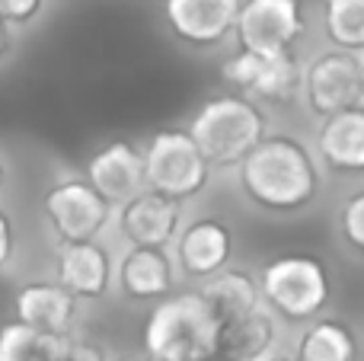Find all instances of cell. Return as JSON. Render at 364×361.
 Listing matches in <instances>:
<instances>
[{
  "label": "cell",
  "instance_id": "19",
  "mask_svg": "<svg viewBox=\"0 0 364 361\" xmlns=\"http://www.w3.org/2000/svg\"><path fill=\"white\" fill-rule=\"evenodd\" d=\"M208 285H201V298L208 301V307L214 311V317L220 323L227 320H237L243 313L262 307V298H259V281L252 279L246 269H220L211 279H205Z\"/></svg>",
  "mask_w": 364,
  "mask_h": 361
},
{
  "label": "cell",
  "instance_id": "24",
  "mask_svg": "<svg viewBox=\"0 0 364 361\" xmlns=\"http://www.w3.org/2000/svg\"><path fill=\"white\" fill-rule=\"evenodd\" d=\"M45 0H0V19L6 26H26L42 13Z\"/></svg>",
  "mask_w": 364,
  "mask_h": 361
},
{
  "label": "cell",
  "instance_id": "6",
  "mask_svg": "<svg viewBox=\"0 0 364 361\" xmlns=\"http://www.w3.org/2000/svg\"><path fill=\"white\" fill-rule=\"evenodd\" d=\"M301 61L294 51L282 55H252L240 48L227 58L220 74L240 96L252 99L256 106H291L301 96Z\"/></svg>",
  "mask_w": 364,
  "mask_h": 361
},
{
  "label": "cell",
  "instance_id": "16",
  "mask_svg": "<svg viewBox=\"0 0 364 361\" xmlns=\"http://www.w3.org/2000/svg\"><path fill=\"white\" fill-rule=\"evenodd\" d=\"M109 279H112V262L96 240L61 243V249H58V281L77 301L102 298L109 291Z\"/></svg>",
  "mask_w": 364,
  "mask_h": 361
},
{
  "label": "cell",
  "instance_id": "25",
  "mask_svg": "<svg viewBox=\"0 0 364 361\" xmlns=\"http://www.w3.org/2000/svg\"><path fill=\"white\" fill-rule=\"evenodd\" d=\"M61 361H109L106 352L100 349L96 343H87V339H70L64 345V358Z\"/></svg>",
  "mask_w": 364,
  "mask_h": 361
},
{
  "label": "cell",
  "instance_id": "18",
  "mask_svg": "<svg viewBox=\"0 0 364 361\" xmlns=\"http://www.w3.org/2000/svg\"><path fill=\"white\" fill-rule=\"evenodd\" d=\"M275 345V320L256 307L237 320L220 323L214 361H265V355Z\"/></svg>",
  "mask_w": 364,
  "mask_h": 361
},
{
  "label": "cell",
  "instance_id": "13",
  "mask_svg": "<svg viewBox=\"0 0 364 361\" xmlns=\"http://www.w3.org/2000/svg\"><path fill=\"white\" fill-rule=\"evenodd\" d=\"M176 237V259L188 279H211L233 256V234L218 217H195Z\"/></svg>",
  "mask_w": 364,
  "mask_h": 361
},
{
  "label": "cell",
  "instance_id": "26",
  "mask_svg": "<svg viewBox=\"0 0 364 361\" xmlns=\"http://www.w3.org/2000/svg\"><path fill=\"white\" fill-rule=\"evenodd\" d=\"M13 259V221L4 208H0V269Z\"/></svg>",
  "mask_w": 364,
  "mask_h": 361
},
{
  "label": "cell",
  "instance_id": "3",
  "mask_svg": "<svg viewBox=\"0 0 364 361\" xmlns=\"http://www.w3.org/2000/svg\"><path fill=\"white\" fill-rule=\"evenodd\" d=\"M188 134L211 163V170H230L269 134V119L262 106H256L252 99L240 93H224L201 102L188 125Z\"/></svg>",
  "mask_w": 364,
  "mask_h": 361
},
{
  "label": "cell",
  "instance_id": "10",
  "mask_svg": "<svg viewBox=\"0 0 364 361\" xmlns=\"http://www.w3.org/2000/svg\"><path fill=\"white\" fill-rule=\"evenodd\" d=\"M240 0H164L170 32L188 48H218L233 36Z\"/></svg>",
  "mask_w": 364,
  "mask_h": 361
},
{
  "label": "cell",
  "instance_id": "17",
  "mask_svg": "<svg viewBox=\"0 0 364 361\" xmlns=\"http://www.w3.org/2000/svg\"><path fill=\"white\" fill-rule=\"evenodd\" d=\"M119 285L128 301H160L176 285V269L166 247H132L119 266Z\"/></svg>",
  "mask_w": 364,
  "mask_h": 361
},
{
  "label": "cell",
  "instance_id": "28",
  "mask_svg": "<svg viewBox=\"0 0 364 361\" xmlns=\"http://www.w3.org/2000/svg\"><path fill=\"white\" fill-rule=\"evenodd\" d=\"M6 185V166H4V160H0V189Z\"/></svg>",
  "mask_w": 364,
  "mask_h": 361
},
{
  "label": "cell",
  "instance_id": "8",
  "mask_svg": "<svg viewBox=\"0 0 364 361\" xmlns=\"http://www.w3.org/2000/svg\"><path fill=\"white\" fill-rule=\"evenodd\" d=\"M307 109L320 119L364 102V61L346 48H329L301 70Z\"/></svg>",
  "mask_w": 364,
  "mask_h": 361
},
{
  "label": "cell",
  "instance_id": "7",
  "mask_svg": "<svg viewBox=\"0 0 364 361\" xmlns=\"http://www.w3.org/2000/svg\"><path fill=\"white\" fill-rule=\"evenodd\" d=\"M304 32H307V16L301 0H240L233 36L243 51L252 55L294 51Z\"/></svg>",
  "mask_w": 364,
  "mask_h": 361
},
{
  "label": "cell",
  "instance_id": "1",
  "mask_svg": "<svg viewBox=\"0 0 364 361\" xmlns=\"http://www.w3.org/2000/svg\"><path fill=\"white\" fill-rule=\"evenodd\" d=\"M237 170L243 195L272 215H297L320 195L316 160L291 134H265Z\"/></svg>",
  "mask_w": 364,
  "mask_h": 361
},
{
  "label": "cell",
  "instance_id": "30",
  "mask_svg": "<svg viewBox=\"0 0 364 361\" xmlns=\"http://www.w3.org/2000/svg\"><path fill=\"white\" fill-rule=\"evenodd\" d=\"M122 361H151V358H122Z\"/></svg>",
  "mask_w": 364,
  "mask_h": 361
},
{
  "label": "cell",
  "instance_id": "23",
  "mask_svg": "<svg viewBox=\"0 0 364 361\" xmlns=\"http://www.w3.org/2000/svg\"><path fill=\"white\" fill-rule=\"evenodd\" d=\"M339 227L346 243L361 253L364 249V192H355L346 205H342V215H339Z\"/></svg>",
  "mask_w": 364,
  "mask_h": 361
},
{
  "label": "cell",
  "instance_id": "4",
  "mask_svg": "<svg viewBox=\"0 0 364 361\" xmlns=\"http://www.w3.org/2000/svg\"><path fill=\"white\" fill-rule=\"evenodd\" d=\"M141 163H144V189L160 192L173 202H188L211 183V163L186 128H164L151 134Z\"/></svg>",
  "mask_w": 364,
  "mask_h": 361
},
{
  "label": "cell",
  "instance_id": "11",
  "mask_svg": "<svg viewBox=\"0 0 364 361\" xmlns=\"http://www.w3.org/2000/svg\"><path fill=\"white\" fill-rule=\"evenodd\" d=\"M182 227V202L141 189L119 205V230L132 247H170Z\"/></svg>",
  "mask_w": 364,
  "mask_h": 361
},
{
  "label": "cell",
  "instance_id": "5",
  "mask_svg": "<svg viewBox=\"0 0 364 361\" xmlns=\"http://www.w3.org/2000/svg\"><path fill=\"white\" fill-rule=\"evenodd\" d=\"M259 298L288 323H307L329 304V272L316 256H278L262 269Z\"/></svg>",
  "mask_w": 364,
  "mask_h": 361
},
{
  "label": "cell",
  "instance_id": "27",
  "mask_svg": "<svg viewBox=\"0 0 364 361\" xmlns=\"http://www.w3.org/2000/svg\"><path fill=\"white\" fill-rule=\"evenodd\" d=\"M6 48H10V26L0 19V58L6 55Z\"/></svg>",
  "mask_w": 364,
  "mask_h": 361
},
{
  "label": "cell",
  "instance_id": "15",
  "mask_svg": "<svg viewBox=\"0 0 364 361\" xmlns=\"http://www.w3.org/2000/svg\"><path fill=\"white\" fill-rule=\"evenodd\" d=\"M316 151L333 173L355 176L364 170V109L352 106L320 122Z\"/></svg>",
  "mask_w": 364,
  "mask_h": 361
},
{
  "label": "cell",
  "instance_id": "9",
  "mask_svg": "<svg viewBox=\"0 0 364 361\" xmlns=\"http://www.w3.org/2000/svg\"><path fill=\"white\" fill-rule=\"evenodd\" d=\"M45 217L61 243L96 240L112 217V205L83 179H64L45 192Z\"/></svg>",
  "mask_w": 364,
  "mask_h": 361
},
{
  "label": "cell",
  "instance_id": "2",
  "mask_svg": "<svg viewBox=\"0 0 364 361\" xmlns=\"http://www.w3.org/2000/svg\"><path fill=\"white\" fill-rule=\"evenodd\" d=\"M220 320L201 291L160 298L144 326V352L151 361H208L214 355Z\"/></svg>",
  "mask_w": 364,
  "mask_h": 361
},
{
  "label": "cell",
  "instance_id": "21",
  "mask_svg": "<svg viewBox=\"0 0 364 361\" xmlns=\"http://www.w3.org/2000/svg\"><path fill=\"white\" fill-rule=\"evenodd\" d=\"M64 345L68 336H48L19 320L0 326V361H61Z\"/></svg>",
  "mask_w": 364,
  "mask_h": 361
},
{
  "label": "cell",
  "instance_id": "12",
  "mask_svg": "<svg viewBox=\"0 0 364 361\" xmlns=\"http://www.w3.org/2000/svg\"><path fill=\"white\" fill-rule=\"evenodd\" d=\"M87 183L109 205H122L144 189V163L132 141H109L87 160Z\"/></svg>",
  "mask_w": 364,
  "mask_h": 361
},
{
  "label": "cell",
  "instance_id": "20",
  "mask_svg": "<svg viewBox=\"0 0 364 361\" xmlns=\"http://www.w3.org/2000/svg\"><path fill=\"white\" fill-rule=\"evenodd\" d=\"M358 343L342 320H316L297 343V361H355Z\"/></svg>",
  "mask_w": 364,
  "mask_h": 361
},
{
  "label": "cell",
  "instance_id": "14",
  "mask_svg": "<svg viewBox=\"0 0 364 361\" xmlns=\"http://www.w3.org/2000/svg\"><path fill=\"white\" fill-rule=\"evenodd\" d=\"M80 301L61 281H29L16 291V320L48 336H70Z\"/></svg>",
  "mask_w": 364,
  "mask_h": 361
},
{
  "label": "cell",
  "instance_id": "22",
  "mask_svg": "<svg viewBox=\"0 0 364 361\" xmlns=\"http://www.w3.org/2000/svg\"><path fill=\"white\" fill-rule=\"evenodd\" d=\"M323 32L333 48L364 51V0H323Z\"/></svg>",
  "mask_w": 364,
  "mask_h": 361
},
{
  "label": "cell",
  "instance_id": "29",
  "mask_svg": "<svg viewBox=\"0 0 364 361\" xmlns=\"http://www.w3.org/2000/svg\"><path fill=\"white\" fill-rule=\"evenodd\" d=\"M269 361H297V358H288V355H275V358H269Z\"/></svg>",
  "mask_w": 364,
  "mask_h": 361
}]
</instances>
